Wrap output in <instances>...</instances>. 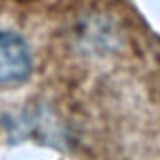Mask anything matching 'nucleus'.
<instances>
[{
    "label": "nucleus",
    "instance_id": "1",
    "mask_svg": "<svg viewBox=\"0 0 160 160\" xmlns=\"http://www.w3.org/2000/svg\"><path fill=\"white\" fill-rule=\"evenodd\" d=\"M32 72L28 43L15 32L0 30V87L21 83Z\"/></svg>",
    "mask_w": 160,
    "mask_h": 160
}]
</instances>
